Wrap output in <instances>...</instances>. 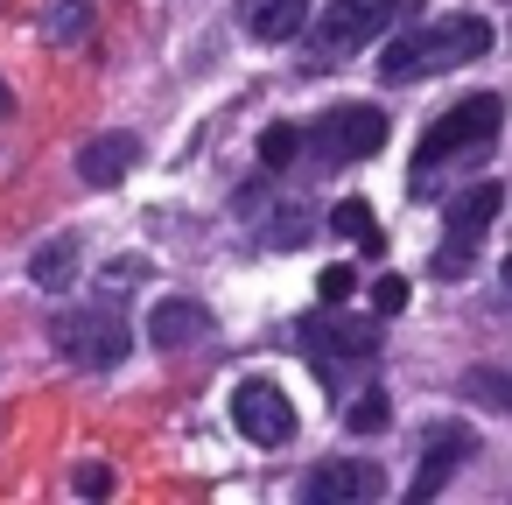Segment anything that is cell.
<instances>
[{
  "mask_svg": "<svg viewBox=\"0 0 512 505\" xmlns=\"http://www.w3.org/2000/svg\"><path fill=\"white\" fill-rule=\"evenodd\" d=\"M148 337H155L162 351L197 344V337H211V309H204V302H190V295H162V302L148 309Z\"/></svg>",
  "mask_w": 512,
  "mask_h": 505,
  "instance_id": "cell-10",
  "label": "cell"
},
{
  "mask_svg": "<svg viewBox=\"0 0 512 505\" xmlns=\"http://www.w3.org/2000/svg\"><path fill=\"white\" fill-rule=\"evenodd\" d=\"M302 344H309L316 358H372V344H379V337H372L365 323L351 330V323H330V316H316V323H302Z\"/></svg>",
  "mask_w": 512,
  "mask_h": 505,
  "instance_id": "cell-13",
  "label": "cell"
},
{
  "mask_svg": "<svg viewBox=\"0 0 512 505\" xmlns=\"http://www.w3.org/2000/svg\"><path fill=\"white\" fill-rule=\"evenodd\" d=\"M379 491H386V470L365 463V456H337V463L309 470V498L316 505H358V498H379Z\"/></svg>",
  "mask_w": 512,
  "mask_h": 505,
  "instance_id": "cell-8",
  "label": "cell"
},
{
  "mask_svg": "<svg viewBox=\"0 0 512 505\" xmlns=\"http://www.w3.org/2000/svg\"><path fill=\"white\" fill-rule=\"evenodd\" d=\"M470 428H456V421H442V428H428V449H421V470H414V505H428L449 477H456V463H470Z\"/></svg>",
  "mask_w": 512,
  "mask_h": 505,
  "instance_id": "cell-9",
  "label": "cell"
},
{
  "mask_svg": "<svg viewBox=\"0 0 512 505\" xmlns=\"http://www.w3.org/2000/svg\"><path fill=\"white\" fill-rule=\"evenodd\" d=\"M316 295L337 309V302H351V295H358V274H351V267H323V274H316Z\"/></svg>",
  "mask_w": 512,
  "mask_h": 505,
  "instance_id": "cell-20",
  "label": "cell"
},
{
  "mask_svg": "<svg viewBox=\"0 0 512 505\" xmlns=\"http://www.w3.org/2000/svg\"><path fill=\"white\" fill-rule=\"evenodd\" d=\"M239 22H246V36H260V43H288V36H302V22H309V0H239Z\"/></svg>",
  "mask_w": 512,
  "mask_h": 505,
  "instance_id": "cell-12",
  "label": "cell"
},
{
  "mask_svg": "<svg viewBox=\"0 0 512 505\" xmlns=\"http://www.w3.org/2000/svg\"><path fill=\"white\" fill-rule=\"evenodd\" d=\"M85 29H92V8H85V0H64V8L50 15V36H57V43H71V36H85Z\"/></svg>",
  "mask_w": 512,
  "mask_h": 505,
  "instance_id": "cell-19",
  "label": "cell"
},
{
  "mask_svg": "<svg viewBox=\"0 0 512 505\" xmlns=\"http://www.w3.org/2000/svg\"><path fill=\"white\" fill-rule=\"evenodd\" d=\"M29 281H36L43 295H64V288L78 281V239H43V246L29 253Z\"/></svg>",
  "mask_w": 512,
  "mask_h": 505,
  "instance_id": "cell-14",
  "label": "cell"
},
{
  "mask_svg": "<svg viewBox=\"0 0 512 505\" xmlns=\"http://www.w3.org/2000/svg\"><path fill=\"white\" fill-rule=\"evenodd\" d=\"M498 120H505V99H498V92H470V99H456L449 113H435L428 134H421V148H414V190H421L442 162L484 148V141L498 134Z\"/></svg>",
  "mask_w": 512,
  "mask_h": 505,
  "instance_id": "cell-2",
  "label": "cell"
},
{
  "mask_svg": "<svg viewBox=\"0 0 512 505\" xmlns=\"http://www.w3.org/2000/svg\"><path fill=\"white\" fill-rule=\"evenodd\" d=\"M295 155H302V127H267V134H260V162H267V169H288Z\"/></svg>",
  "mask_w": 512,
  "mask_h": 505,
  "instance_id": "cell-17",
  "label": "cell"
},
{
  "mask_svg": "<svg viewBox=\"0 0 512 505\" xmlns=\"http://www.w3.org/2000/svg\"><path fill=\"white\" fill-rule=\"evenodd\" d=\"M498 204H505V190H498V183H477L470 197H456V204H449V225H442V246H435V274H442V281H456V274L470 267V253L484 246V232H491Z\"/></svg>",
  "mask_w": 512,
  "mask_h": 505,
  "instance_id": "cell-3",
  "label": "cell"
},
{
  "mask_svg": "<svg viewBox=\"0 0 512 505\" xmlns=\"http://www.w3.org/2000/svg\"><path fill=\"white\" fill-rule=\"evenodd\" d=\"M386 414H393V407H386V393H365V400H351V407H344V428H351V435H379V428H386Z\"/></svg>",
  "mask_w": 512,
  "mask_h": 505,
  "instance_id": "cell-18",
  "label": "cell"
},
{
  "mask_svg": "<svg viewBox=\"0 0 512 505\" xmlns=\"http://www.w3.org/2000/svg\"><path fill=\"white\" fill-rule=\"evenodd\" d=\"M393 15H400V0H330L316 36H323V50H365L372 36L393 29Z\"/></svg>",
  "mask_w": 512,
  "mask_h": 505,
  "instance_id": "cell-6",
  "label": "cell"
},
{
  "mask_svg": "<svg viewBox=\"0 0 512 505\" xmlns=\"http://www.w3.org/2000/svg\"><path fill=\"white\" fill-rule=\"evenodd\" d=\"M134 162H141V141H134V134H99V141L78 148V176H85L92 190H113Z\"/></svg>",
  "mask_w": 512,
  "mask_h": 505,
  "instance_id": "cell-11",
  "label": "cell"
},
{
  "mask_svg": "<svg viewBox=\"0 0 512 505\" xmlns=\"http://www.w3.org/2000/svg\"><path fill=\"white\" fill-rule=\"evenodd\" d=\"M330 232H337V239H351L358 253H379V246H386V232H379V218H372V204H358V197L330 211Z\"/></svg>",
  "mask_w": 512,
  "mask_h": 505,
  "instance_id": "cell-15",
  "label": "cell"
},
{
  "mask_svg": "<svg viewBox=\"0 0 512 505\" xmlns=\"http://www.w3.org/2000/svg\"><path fill=\"white\" fill-rule=\"evenodd\" d=\"M463 393H470L477 407H491V414H512V372H491V365H477V372L463 379Z\"/></svg>",
  "mask_w": 512,
  "mask_h": 505,
  "instance_id": "cell-16",
  "label": "cell"
},
{
  "mask_svg": "<svg viewBox=\"0 0 512 505\" xmlns=\"http://www.w3.org/2000/svg\"><path fill=\"white\" fill-rule=\"evenodd\" d=\"M57 351L92 365V372H106V365H120L134 351V330L120 316H106V309H78V316H57Z\"/></svg>",
  "mask_w": 512,
  "mask_h": 505,
  "instance_id": "cell-4",
  "label": "cell"
},
{
  "mask_svg": "<svg viewBox=\"0 0 512 505\" xmlns=\"http://www.w3.org/2000/svg\"><path fill=\"white\" fill-rule=\"evenodd\" d=\"M78 491H85V498H106V491H113V470H106V463H78Z\"/></svg>",
  "mask_w": 512,
  "mask_h": 505,
  "instance_id": "cell-23",
  "label": "cell"
},
{
  "mask_svg": "<svg viewBox=\"0 0 512 505\" xmlns=\"http://www.w3.org/2000/svg\"><path fill=\"white\" fill-rule=\"evenodd\" d=\"M379 141H386V113H379V106H337V113H323V127H316L323 162H358V155H379Z\"/></svg>",
  "mask_w": 512,
  "mask_h": 505,
  "instance_id": "cell-7",
  "label": "cell"
},
{
  "mask_svg": "<svg viewBox=\"0 0 512 505\" xmlns=\"http://www.w3.org/2000/svg\"><path fill=\"white\" fill-rule=\"evenodd\" d=\"M134 281H148V260H113V267H106V288H113V295L134 288Z\"/></svg>",
  "mask_w": 512,
  "mask_h": 505,
  "instance_id": "cell-22",
  "label": "cell"
},
{
  "mask_svg": "<svg viewBox=\"0 0 512 505\" xmlns=\"http://www.w3.org/2000/svg\"><path fill=\"white\" fill-rule=\"evenodd\" d=\"M0 113H15V92H8V85H0Z\"/></svg>",
  "mask_w": 512,
  "mask_h": 505,
  "instance_id": "cell-24",
  "label": "cell"
},
{
  "mask_svg": "<svg viewBox=\"0 0 512 505\" xmlns=\"http://www.w3.org/2000/svg\"><path fill=\"white\" fill-rule=\"evenodd\" d=\"M505 281H512V260H505Z\"/></svg>",
  "mask_w": 512,
  "mask_h": 505,
  "instance_id": "cell-25",
  "label": "cell"
},
{
  "mask_svg": "<svg viewBox=\"0 0 512 505\" xmlns=\"http://www.w3.org/2000/svg\"><path fill=\"white\" fill-rule=\"evenodd\" d=\"M372 309H379V316H400V309H407V281H393V274L372 281Z\"/></svg>",
  "mask_w": 512,
  "mask_h": 505,
  "instance_id": "cell-21",
  "label": "cell"
},
{
  "mask_svg": "<svg viewBox=\"0 0 512 505\" xmlns=\"http://www.w3.org/2000/svg\"><path fill=\"white\" fill-rule=\"evenodd\" d=\"M232 428L260 449H281L295 435V400L274 386V379H239L232 386Z\"/></svg>",
  "mask_w": 512,
  "mask_h": 505,
  "instance_id": "cell-5",
  "label": "cell"
},
{
  "mask_svg": "<svg viewBox=\"0 0 512 505\" xmlns=\"http://www.w3.org/2000/svg\"><path fill=\"white\" fill-rule=\"evenodd\" d=\"M491 50V22L484 15H442L428 29H407L386 43L379 57V78L386 85H414V78H435V71H456L463 57H484Z\"/></svg>",
  "mask_w": 512,
  "mask_h": 505,
  "instance_id": "cell-1",
  "label": "cell"
}]
</instances>
